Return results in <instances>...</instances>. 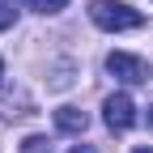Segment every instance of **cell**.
Segmentation results:
<instances>
[{
    "instance_id": "6da1fadb",
    "label": "cell",
    "mask_w": 153,
    "mask_h": 153,
    "mask_svg": "<svg viewBox=\"0 0 153 153\" xmlns=\"http://www.w3.org/2000/svg\"><path fill=\"white\" fill-rule=\"evenodd\" d=\"M89 22L106 34H119V30H140L145 13L123 4V0H89Z\"/></svg>"
},
{
    "instance_id": "7a4b0ae2",
    "label": "cell",
    "mask_w": 153,
    "mask_h": 153,
    "mask_svg": "<svg viewBox=\"0 0 153 153\" xmlns=\"http://www.w3.org/2000/svg\"><path fill=\"white\" fill-rule=\"evenodd\" d=\"M106 72L115 81H123V85H145L149 81V64L140 55H132V51H111L106 55Z\"/></svg>"
},
{
    "instance_id": "3957f363",
    "label": "cell",
    "mask_w": 153,
    "mask_h": 153,
    "mask_svg": "<svg viewBox=\"0 0 153 153\" xmlns=\"http://www.w3.org/2000/svg\"><path fill=\"white\" fill-rule=\"evenodd\" d=\"M102 119L111 132H128L132 123H136V102L128 98V94H111V98L102 102Z\"/></svg>"
},
{
    "instance_id": "277c9868",
    "label": "cell",
    "mask_w": 153,
    "mask_h": 153,
    "mask_svg": "<svg viewBox=\"0 0 153 153\" xmlns=\"http://www.w3.org/2000/svg\"><path fill=\"white\" fill-rule=\"evenodd\" d=\"M55 128L68 132V136H81V132L89 128V115L76 111V106H60V111H55Z\"/></svg>"
},
{
    "instance_id": "5b68a950",
    "label": "cell",
    "mask_w": 153,
    "mask_h": 153,
    "mask_svg": "<svg viewBox=\"0 0 153 153\" xmlns=\"http://www.w3.org/2000/svg\"><path fill=\"white\" fill-rule=\"evenodd\" d=\"M17 153H51V140H47V136H26Z\"/></svg>"
},
{
    "instance_id": "8992f818",
    "label": "cell",
    "mask_w": 153,
    "mask_h": 153,
    "mask_svg": "<svg viewBox=\"0 0 153 153\" xmlns=\"http://www.w3.org/2000/svg\"><path fill=\"white\" fill-rule=\"evenodd\" d=\"M68 4V0H26V9H34V13H60Z\"/></svg>"
},
{
    "instance_id": "52a82bcc",
    "label": "cell",
    "mask_w": 153,
    "mask_h": 153,
    "mask_svg": "<svg viewBox=\"0 0 153 153\" xmlns=\"http://www.w3.org/2000/svg\"><path fill=\"white\" fill-rule=\"evenodd\" d=\"M17 22V9H13V0H0V30H9Z\"/></svg>"
},
{
    "instance_id": "ba28073f",
    "label": "cell",
    "mask_w": 153,
    "mask_h": 153,
    "mask_svg": "<svg viewBox=\"0 0 153 153\" xmlns=\"http://www.w3.org/2000/svg\"><path fill=\"white\" fill-rule=\"evenodd\" d=\"M0 89H4V55H0Z\"/></svg>"
},
{
    "instance_id": "9c48e42d",
    "label": "cell",
    "mask_w": 153,
    "mask_h": 153,
    "mask_svg": "<svg viewBox=\"0 0 153 153\" xmlns=\"http://www.w3.org/2000/svg\"><path fill=\"white\" fill-rule=\"evenodd\" d=\"M72 153H94V149H89V145H76V149H72Z\"/></svg>"
},
{
    "instance_id": "30bf717a",
    "label": "cell",
    "mask_w": 153,
    "mask_h": 153,
    "mask_svg": "<svg viewBox=\"0 0 153 153\" xmlns=\"http://www.w3.org/2000/svg\"><path fill=\"white\" fill-rule=\"evenodd\" d=\"M132 153H153V149H145V145H140V149H132Z\"/></svg>"
},
{
    "instance_id": "8fae6325",
    "label": "cell",
    "mask_w": 153,
    "mask_h": 153,
    "mask_svg": "<svg viewBox=\"0 0 153 153\" xmlns=\"http://www.w3.org/2000/svg\"><path fill=\"white\" fill-rule=\"evenodd\" d=\"M149 123H153V106H149Z\"/></svg>"
}]
</instances>
